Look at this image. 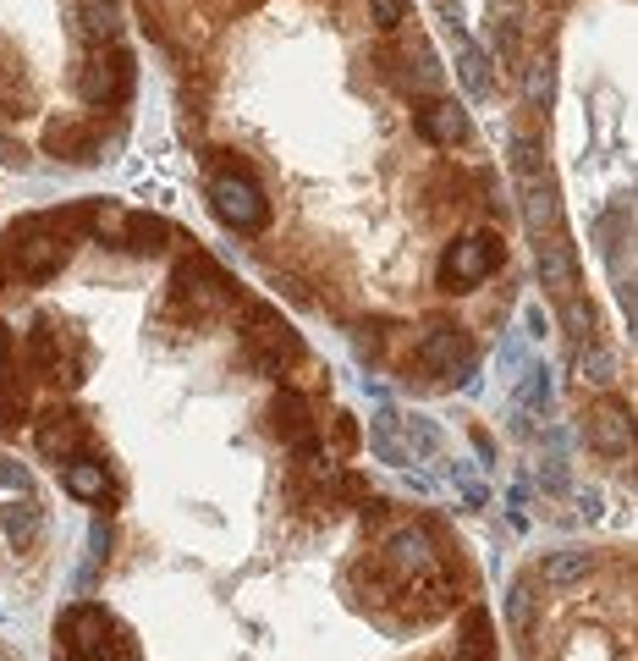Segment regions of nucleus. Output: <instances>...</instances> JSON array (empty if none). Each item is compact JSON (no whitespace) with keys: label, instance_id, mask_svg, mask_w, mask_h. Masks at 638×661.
<instances>
[{"label":"nucleus","instance_id":"nucleus-1","mask_svg":"<svg viewBox=\"0 0 638 661\" xmlns=\"http://www.w3.org/2000/svg\"><path fill=\"white\" fill-rule=\"evenodd\" d=\"M77 95L88 105H122L133 95V55L122 45H95L77 72Z\"/></svg>","mask_w":638,"mask_h":661},{"label":"nucleus","instance_id":"nucleus-2","mask_svg":"<svg viewBox=\"0 0 638 661\" xmlns=\"http://www.w3.org/2000/svg\"><path fill=\"white\" fill-rule=\"evenodd\" d=\"M248 353L264 375H276L287 370L292 359H303V342H298V330L270 309V303H248Z\"/></svg>","mask_w":638,"mask_h":661},{"label":"nucleus","instance_id":"nucleus-3","mask_svg":"<svg viewBox=\"0 0 638 661\" xmlns=\"http://www.w3.org/2000/svg\"><path fill=\"white\" fill-rule=\"evenodd\" d=\"M55 634H61V645H66L72 661H122V656L111 650V639H105V634H116V623H111V612L95 607V601L66 607Z\"/></svg>","mask_w":638,"mask_h":661},{"label":"nucleus","instance_id":"nucleus-4","mask_svg":"<svg viewBox=\"0 0 638 661\" xmlns=\"http://www.w3.org/2000/svg\"><path fill=\"white\" fill-rule=\"evenodd\" d=\"M496 265H501V237H490V232L463 237V242H451L446 254H440V287H446V292H468V287H479Z\"/></svg>","mask_w":638,"mask_h":661},{"label":"nucleus","instance_id":"nucleus-5","mask_svg":"<svg viewBox=\"0 0 638 661\" xmlns=\"http://www.w3.org/2000/svg\"><path fill=\"white\" fill-rule=\"evenodd\" d=\"M210 210H215V221L232 226V232H259V226L270 221L264 194H259L242 172H226V177L210 183Z\"/></svg>","mask_w":638,"mask_h":661},{"label":"nucleus","instance_id":"nucleus-6","mask_svg":"<svg viewBox=\"0 0 638 661\" xmlns=\"http://www.w3.org/2000/svg\"><path fill=\"white\" fill-rule=\"evenodd\" d=\"M413 364H418L424 375H458L463 386H474V342H468V330H458V325H435L429 337L418 342Z\"/></svg>","mask_w":638,"mask_h":661},{"label":"nucleus","instance_id":"nucleus-7","mask_svg":"<svg viewBox=\"0 0 638 661\" xmlns=\"http://www.w3.org/2000/svg\"><path fill=\"white\" fill-rule=\"evenodd\" d=\"M584 441L595 447V452H605V458H622L627 447H633V413H627V402H616V397H605V402H595L589 413H584Z\"/></svg>","mask_w":638,"mask_h":661},{"label":"nucleus","instance_id":"nucleus-8","mask_svg":"<svg viewBox=\"0 0 638 661\" xmlns=\"http://www.w3.org/2000/svg\"><path fill=\"white\" fill-rule=\"evenodd\" d=\"M34 441H39V452H45L50 463H72V458H83V447H88V425L77 420V413H66V408H50V413H39Z\"/></svg>","mask_w":638,"mask_h":661},{"label":"nucleus","instance_id":"nucleus-9","mask_svg":"<svg viewBox=\"0 0 638 661\" xmlns=\"http://www.w3.org/2000/svg\"><path fill=\"white\" fill-rule=\"evenodd\" d=\"M539 282L551 287L556 298H573L578 292V254H573V242L562 232H545L539 237Z\"/></svg>","mask_w":638,"mask_h":661},{"label":"nucleus","instance_id":"nucleus-10","mask_svg":"<svg viewBox=\"0 0 638 661\" xmlns=\"http://www.w3.org/2000/svg\"><path fill=\"white\" fill-rule=\"evenodd\" d=\"M386 568H391L397 578H418V573H429V568H435V546H429V529H418V524H402V529L386 540Z\"/></svg>","mask_w":638,"mask_h":661},{"label":"nucleus","instance_id":"nucleus-11","mask_svg":"<svg viewBox=\"0 0 638 661\" xmlns=\"http://www.w3.org/2000/svg\"><path fill=\"white\" fill-rule=\"evenodd\" d=\"M418 133L429 138V144H440V149H458V144H468V111L458 105V100H435V105H424L418 111Z\"/></svg>","mask_w":638,"mask_h":661},{"label":"nucleus","instance_id":"nucleus-12","mask_svg":"<svg viewBox=\"0 0 638 661\" xmlns=\"http://www.w3.org/2000/svg\"><path fill=\"white\" fill-rule=\"evenodd\" d=\"M45 149H50V154H66V160H77V165H88V160H100V133L83 127V122H50Z\"/></svg>","mask_w":638,"mask_h":661},{"label":"nucleus","instance_id":"nucleus-13","mask_svg":"<svg viewBox=\"0 0 638 661\" xmlns=\"http://www.w3.org/2000/svg\"><path fill=\"white\" fill-rule=\"evenodd\" d=\"M0 529H7V540L17 551H34L39 535H45V508L34 502V496H23V502H7L0 508Z\"/></svg>","mask_w":638,"mask_h":661},{"label":"nucleus","instance_id":"nucleus-14","mask_svg":"<svg viewBox=\"0 0 638 661\" xmlns=\"http://www.w3.org/2000/svg\"><path fill=\"white\" fill-rule=\"evenodd\" d=\"M116 28H122V7L116 0H83L77 7V39L95 50V45H116Z\"/></svg>","mask_w":638,"mask_h":661},{"label":"nucleus","instance_id":"nucleus-15","mask_svg":"<svg viewBox=\"0 0 638 661\" xmlns=\"http://www.w3.org/2000/svg\"><path fill=\"white\" fill-rule=\"evenodd\" d=\"M556 215H562V199H556V183L539 177V183H523V221L534 237L556 232Z\"/></svg>","mask_w":638,"mask_h":661},{"label":"nucleus","instance_id":"nucleus-16","mask_svg":"<svg viewBox=\"0 0 638 661\" xmlns=\"http://www.w3.org/2000/svg\"><path fill=\"white\" fill-rule=\"evenodd\" d=\"M451 39H458V77H463V89H468L474 100H485V95H490V55H485L463 28H451Z\"/></svg>","mask_w":638,"mask_h":661},{"label":"nucleus","instance_id":"nucleus-17","mask_svg":"<svg viewBox=\"0 0 638 661\" xmlns=\"http://www.w3.org/2000/svg\"><path fill=\"white\" fill-rule=\"evenodd\" d=\"M397 425H402V413H391V408H380L375 420H370V452H375L380 463H413V452H408V441L397 436Z\"/></svg>","mask_w":638,"mask_h":661},{"label":"nucleus","instance_id":"nucleus-18","mask_svg":"<svg viewBox=\"0 0 638 661\" xmlns=\"http://www.w3.org/2000/svg\"><path fill=\"white\" fill-rule=\"evenodd\" d=\"M270 425H276L282 441H303V436H314V425H309V402H303L298 391H282L276 402H270Z\"/></svg>","mask_w":638,"mask_h":661},{"label":"nucleus","instance_id":"nucleus-19","mask_svg":"<svg viewBox=\"0 0 638 661\" xmlns=\"http://www.w3.org/2000/svg\"><path fill=\"white\" fill-rule=\"evenodd\" d=\"M589 568H595V557L578 551V546H567V551H551L539 562V578H545V585H556V590H567V585H578V578H589Z\"/></svg>","mask_w":638,"mask_h":661},{"label":"nucleus","instance_id":"nucleus-20","mask_svg":"<svg viewBox=\"0 0 638 661\" xmlns=\"http://www.w3.org/2000/svg\"><path fill=\"white\" fill-rule=\"evenodd\" d=\"M116 237L133 248V254H154V248H165L171 226H165L160 215H122V221H116Z\"/></svg>","mask_w":638,"mask_h":661},{"label":"nucleus","instance_id":"nucleus-21","mask_svg":"<svg viewBox=\"0 0 638 661\" xmlns=\"http://www.w3.org/2000/svg\"><path fill=\"white\" fill-rule=\"evenodd\" d=\"M61 479H66V490L77 496V502H105V490H111L105 463H88V458H72Z\"/></svg>","mask_w":638,"mask_h":661},{"label":"nucleus","instance_id":"nucleus-22","mask_svg":"<svg viewBox=\"0 0 638 661\" xmlns=\"http://www.w3.org/2000/svg\"><path fill=\"white\" fill-rule=\"evenodd\" d=\"M512 408H517V413H539V408H551V370H545V364H523V381H517Z\"/></svg>","mask_w":638,"mask_h":661},{"label":"nucleus","instance_id":"nucleus-23","mask_svg":"<svg viewBox=\"0 0 638 661\" xmlns=\"http://www.w3.org/2000/svg\"><path fill=\"white\" fill-rule=\"evenodd\" d=\"M506 628L528 645V634H534V578H512V590H506Z\"/></svg>","mask_w":638,"mask_h":661},{"label":"nucleus","instance_id":"nucleus-24","mask_svg":"<svg viewBox=\"0 0 638 661\" xmlns=\"http://www.w3.org/2000/svg\"><path fill=\"white\" fill-rule=\"evenodd\" d=\"M496 650V639H490V612H468V628H463V661H496L490 656Z\"/></svg>","mask_w":638,"mask_h":661},{"label":"nucleus","instance_id":"nucleus-25","mask_svg":"<svg viewBox=\"0 0 638 661\" xmlns=\"http://www.w3.org/2000/svg\"><path fill=\"white\" fill-rule=\"evenodd\" d=\"M567 309H562V320H567V337H573V348H589V337H595V309L573 292V298H562Z\"/></svg>","mask_w":638,"mask_h":661},{"label":"nucleus","instance_id":"nucleus-26","mask_svg":"<svg viewBox=\"0 0 638 661\" xmlns=\"http://www.w3.org/2000/svg\"><path fill=\"white\" fill-rule=\"evenodd\" d=\"M402 425H408V452H418V458H435L440 452V425L435 420L413 413V420H402Z\"/></svg>","mask_w":638,"mask_h":661},{"label":"nucleus","instance_id":"nucleus-27","mask_svg":"<svg viewBox=\"0 0 638 661\" xmlns=\"http://www.w3.org/2000/svg\"><path fill=\"white\" fill-rule=\"evenodd\" d=\"M512 165H517V183H539L545 177V154L534 138H512Z\"/></svg>","mask_w":638,"mask_h":661},{"label":"nucleus","instance_id":"nucleus-28","mask_svg":"<svg viewBox=\"0 0 638 661\" xmlns=\"http://www.w3.org/2000/svg\"><path fill=\"white\" fill-rule=\"evenodd\" d=\"M551 100H556V72H551V61H534L528 66V105L545 111Z\"/></svg>","mask_w":638,"mask_h":661},{"label":"nucleus","instance_id":"nucleus-29","mask_svg":"<svg viewBox=\"0 0 638 661\" xmlns=\"http://www.w3.org/2000/svg\"><path fill=\"white\" fill-rule=\"evenodd\" d=\"M578 370H584V381H595V386H605L611 381V353L605 348H578Z\"/></svg>","mask_w":638,"mask_h":661},{"label":"nucleus","instance_id":"nucleus-30","mask_svg":"<svg viewBox=\"0 0 638 661\" xmlns=\"http://www.w3.org/2000/svg\"><path fill=\"white\" fill-rule=\"evenodd\" d=\"M408 61H418V83H424V89H440V61H435V50L424 39H413Z\"/></svg>","mask_w":638,"mask_h":661},{"label":"nucleus","instance_id":"nucleus-31","mask_svg":"<svg viewBox=\"0 0 638 661\" xmlns=\"http://www.w3.org/2000/svg\"><path fill=\"white\" fill-rule=\"evenodd\" d=\"M539 485L551 490V496H562V490H567V463H562V458H545V463H539Z\"/></svg>","mask_w":638,"mask_h":661},{"label":"nucleus","instance_id":"nucleus-32","mask_svg":"<svg viewBox=\"0 0 638 661\" xmlns=\"http://www.w3.org/2000/svg\"><path fill=\"white\" fill-rule=\"evenodd\" d=\"M496 364H501V370H523V330H506V337H501Z\"/></svg>","mask_w":638,"mask_h":661},{"label":"nucleus","instance_id":"nucleus-33","mask_svg":"<svg viewBox=\"0 0 638 661\" xmlns=\"http://www.w3.org/2000/svg\"><path fill=\"white\" fill-rule=\"evenodd\" d=\"M12 425H23V397L12 386H0V431H12Z\"/></svg>","mask_w":638,"mask_h":661},{"label":"nucleus","instance_id":"nucleus-34","mask_svg":"<svg viewBox=\"0 0 638 661\" xmlns=\"http://www.w3.org/2000/svg\"><path fill=\"white\" fill-rule=\"evenodd\" d=\"M370 12H375L380 28H397V23L408 17V0H370Z\"/></svg>","mask_w":638,"mask_h":661},{"label":"nucleus","instance_id":"nucleus-35","mask_svg":"<svg viewBox=\"0 0 638 661\" xmlns=\"http://www.w3.org/2000/svg\"><path fill=\"white\" fill-rule=\"evenodd\" d=\"M88 546H95L88 557H95V568H100V562H105V551H111V524H105V519H95V529H88Z\"/></svg>","mask_w":638,"mask_h":661},{"label":"nucleus","instance_id":"nucleus-36","mask_svg":"<svg viewBox=\"0 0 638 661\" xmlns=\"http://www.w3.org/2000/svg\"><path fill=\"white\" fill-rule=\"evenodd\" d=\"M523 325H528L523 337H545V325H551V320H545V309H539V303H528V309H523Z\"/></svg>","mask_w":638,"mask_h":661},{"label":"nucleus","instance_id":"nucleus-37","mask_svg":"<svg viewBox=\"0 0 638 661\" xmlns=\"http://www.w3.org/2000/svg\"><path fill=\"white\" fill-rule=\"evenodd\" d=\"M352 348H358V359H375L380 353V337H370V330H352Z\"/></svg>","mask_w":638,"mask_h":661},{"label":"nucleus","instance_id":"nucleus-38","mask_svg":"<svg viewBox=\"0 0 638 661\" xmlns=\"http://www.w3.org/2000/svg\"><path fill=\"white\" fill-rule=\"evenodd\" d=\"M7 375H12V330L0 325V386H7Z\"/></svg>","mask_w":638,"mask_h":661},{"label":"nucleus","instance_id":"nucleus-39","mask_svg":"<svg viewBox=\"0 0 638 661\" xmlns=\"http://www.w3.org/2000/svg\"><path fill=\"white\" fill-rule=\"evenodd\" d=\"M578 513L584 519H600V490H578Z\"/></svg>","mask_w":638,"mask_h":661},{"label":"nucleus","instance_id":"nucleus-40","mask_svg":"<svg viewBox=\"0 0 638 661\" xmlns=\"http://www.w3.org/2000/svg\"><path fill=\"white\" fill-rule=\"evenodd\" d=\"M0 479H7V485H17V490H23V485H28V469H17V463H0Z\"/></svg>","mask_w":638,"mask_h":661},{"label":"nucleus","instance_id":"nucleus-41","mask_svg":"<svg viewBox=\"0 0 638 661\" xmlns=\"http://www.w3.org/2000/svg\"><path fill=\"white\" fill-rule=\"evenodd\" d=\"M474 447H479V458H485V463H490V458H496V441H490V436H485V431H474Z\"/></svg>","mask_w":638,"mask_h":661}]
</instances>
